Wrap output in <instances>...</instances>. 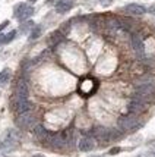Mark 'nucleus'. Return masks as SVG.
Returning a JSON list of instances; mask_svg holds the SVG:
<instances>
[{"label":"nucleus","instance_id":"9d476101","mask_svg":"<svg viewBox=\"0 0 155 157\" xmlns=\"http://www.w3.org/2000/svg\"><path fill=\"white\" fill-rule=\"evenodd\" d=\"M94 137L100 141V143H108L110 141V138H108V129L105 128H102V126H97L94 129Z\"/></svg>","mask_w":155,"mask_h":157},{"label":"nucleus","instance_id":"aec40b11","mask_svg":"<svg viewBox=\"0 0 155 157\" xmlns=\"http://www.w3.org/2000/svg\"><path fill=\"white\" fill-rule=\"evenodd\" d=\"M7 24H9V21H5L3 24H0V31H2V29H3L5 27H7Z\"/></svg>","mask_w":155,"mask_h":157},{"label":"nucleus","instance_id":"0eeeda50","mask_svg":"<svg viewBox=\"0 0 155 157\" xmlns=\"http://www.w3.org/2000/svg\"><path fill=\"white\" fill-rule=\"evenodd\" d=\"M34 135L37 140H40L41 143H48V140H50V132H48L42 125H37L34 128Z\"/></svg>","mask_w":155,"mask_h":157},{"label":"nucleus","instance_id":"9b49d317","mask_svg":"<svg viewBox=\"0 0 155 157\" xmlns=\"http://www.w3.org/2000/svg\"><path fill=\"white\" fill-rule=\"evenodd\" d=\"M72 7H73V0H60V2L56 5V10H57L59 13H66Z\"/></svg>","mask_w":155,"mask_h":157},{"label":"nucleus","instance_id":"7ed1b4c3","mask_svg":"<svg viewBox=\"0 0 155 157\" xmlns=\"http://www.w3.org/2000/svg\"><path fill=\"white\" fill-rule=\"evenodd\" d=\"M32 13H34V7L27 5V3H20L15 9V15L19 21H27L28 18H31Z\"/></svg>","mask_w":155,"mask_h":157},{"label":"nucleus","instance_id":"ddd939ff","mask_svg":"<svg viewBox=\"0 0 155 157\" xmlns=\"http://www.w3.org/2000/svg\"><path fill=\"white\" fill-rule=\"evenodd\" d=\"M94 148V140L89 137H83L79 141V150L81 151H91Z\"/></svg>","mask_w":155,"mask_h":157},{"label":"nucleus","instance_id":"f3484780","mask_svg":"<svg viewBox=\"0 0 155 157\" xmlns=\"http://www.w3.org/2000/svg\"><path fill=\"white\" fill-rule=\"evenodd\" d=\"M40 34H41V27H35L34 29H32L31 35H29V38H31V40H37V38L40 37Z\"/></svg>","mask_w":155,"mask_h":157},{"label":"nucleus","instance_id":"f257e3e1","mask_svg":"<svg viewBox=\"0 0 155 157\" xmlns=\"http://www.w3.org/2000/svg\"><path fill=\"white\" fill-rule=\"evenodd\" d=\"M141 122H139V119L136 115L133 113H130V115H126V116H121L119 119V126H120L121 131H132L135 129L136 126H139Z\"/></svg>","mask_w":155,"mask_h":157},{"label":"nucleus","instance_id":"a211bd4d","mask_svg":"<svg viewBox=\"0 0 155 157\" xmlns=\"http://www.w3.org/2000/svg\"><path fill=\"white\" fill-rule=\"evenodd\" d=\"M15 35H16V31H10L9 34L3 35V43H10L15 38Z\"/></svg>","mask_w":155,"mask_h":157},{"label":"nucleus","instance_id":"423d86ee","mask_svg":"<svg viewBox=\"0 0 155 157\" xmlns=\"http://www.w3.org/2000/svg\"><path fill=\"white\" fill-rule=\"evenodd\" d=\"M95 87H97V85H95V81L92 78H85V79L79 84V93L83 94V96H89L95 90Z\"/></svg>","mask_w":155,"mask_h":157},{"label":"nucleus","instance_id":"5701e85b","mask_svg":"<svg viewBox=\"0 0 155 157\" xmlns=\"http://www.w3.org/2000/svg\"><path fill=\"white\" fill-rule=\"evenodd\" d=\"M29 2H37V0H29Z\"/></svg>","mask_w":155,"mask_h":157},{"label":"nucleus","instance_id":"4be33fe9","mask_svg":"<svg viewBox=\"0 0 155 157\" xmlns=\"http://www.w3.org/2000/svg\"><path fill=\"white\" fill-rule=\"evenodd\" d=\"M34 157H44V156H40V154H37V156H34Z\"/></svg>","mask_w":155,"mask_h":157},{"label":"nucleus","instance_id":"6ab92c4d","mask_svg":"<svg viewBox=\"0 0 155 157\" xmlns=\"http://www.w3.org/2000/svg\"><path fill=\"white\" fill-rule=\"evenodd\" d=\"M119 151H120V148H119V147H116V148H111V150H110V154H117Z\"/></svg>","mask_w":155,"mask_h":157},{"label":"nucleus","instance_id":"20e7f679","mask_svg":"<svg viewBox=\"0 0 155 157\" xmlns=\"http://www.w3.org/2000/svg\"><path fill=\"white\" fill-rule=\"evenodd\" d=\"M34 122H35V117L32 116L29 112H27V113H20L19 117H18V121H16L18 126L22 128V129H29V128L34 125Z\"/></svg>","mask_w":155,"mask_h":157},{"label":"nucleus","instance_id":"412c9836","mask_svg":"<svg viewBox=\"0 0 155 157\" xmlns=\"http://www.w3.org/2000/svg\"><path fill=\"white\" fill-rule=\"evenodd\" d=\"M0 44H3V35H0Z\"/></svg>","mask_w":155,"mask_h":157},{"label":"nucleus","instance_id":"dca6fc26","mask_svg":"<svg viewBox=\"0 0 155 157\" xmlns=\"http://www.w3.org/2000/svg\"><path fill=\"white\" fill-rule=\"evenodd\" d=\"M9 71H7V69H5V71H2V72H0V84H2V85H3V84H6L7 81H9Z\"/></svg>","mask_w":155,"mask_h":157},{"label":"nucleus","instance_id":"4468645a","mask_svg":"<svg viewBox=\"0 0 155 157\" xmlns=\"http://www.w3.org/2000/svg\"><path fill=\"white\" fill-rule=\"evenodd\" d=\"M16 110H18V113H27L31 110V103L28 101V100H24V101H16Z\"/></svg>","mask_w":155,"mask_h":157},{"label":"nucleus","instance_id":"1a4fd4ad","mask_svg":"<svg viewBox=\"0 0 155 157\" xmlns=\"http://www.w3.org/2000/svg\"><path fill=\"white\" fill-rule=\"evenodd\" d=\"M24 100H28V85L25 81H19L16 88V101H24Z\"/></svg>","mask_w":155,"mask_h":157},{"label":"nucleus","instance_id":"2eb2a0df","mask_svg":"<svg viewBox=\"0 0 155 157\" xmlns=\"http://www.w3.org/2000/svg\"><path fill=\"white\" fill-rule=\"evenodd\" d=\"M61 40H63V35H61V33H59V31H56V33H53V34L50 35V43H51V44H57V43H60Z\"/></svg>","mask_w":155,"mask_h":157},{"label":"nucleus","instance_id":"6e6552de","mask_svg":"<svg viewBox=\"0 0 155 157\" xmlns=\"http://www.w3.org/2000/svg\"><path fill=\"white\" fill-rule=\"evenodd\" d=\"M129 110H130V113H133V115L142 113V112L146 110V103L141 101V100H138V98H133L132 101L129 103Z\"/></svg>","mask_w":155,"mask_h":157},{"label":"nucleus","instance_id":"f8f14e48","mask_svg":"<svg viewBox=\"0 0 155 157\" xmlns=\"http://www.w3.org/2000/svg\"><path fill=\"white\" fill-rule=\"evenodd\" d=\"M124 10L130 15H143L145 12H146L145 7L141 6V5H136V3H130V5H127Z\"/></svg>","mask_w":155,"mask_h":157},{"label":"nucleus","instance_id":"39448f33","mask_svg":"<svg viewBox=\"0 0 155 157\" xmlns=\"http://www.w3.org/2000/svg\"><path fill=\"white\" fill-rule=\"evenodd\" d=\"M132 47H133V50H135V53L138 57H141V59L145 57V46H143V41H142L139 34L132 35Z\"/></svg>","mask_w":155,"mask_h":157},{"label":"nucleus","instance_id":"f03ea898","mask_svg":"<svg viewBox=\"0 0 155 157\" xmlns=\"http://www.w3.org/2000/svg\"><path fill=\"white\" fill-rule=\"evenodd\" d=\"M154 94H155V85H152V84H142V85H139V87L136 88L135 98L146 103L148 98H151Z\"/></svg>","mask_w":155,"mask_h":157}]
</instances>
